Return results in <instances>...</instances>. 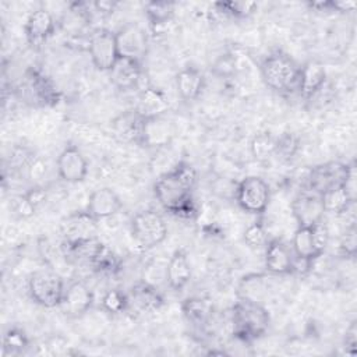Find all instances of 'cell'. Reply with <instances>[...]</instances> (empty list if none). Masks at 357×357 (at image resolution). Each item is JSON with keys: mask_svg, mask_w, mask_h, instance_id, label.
Instances as JSON below:
<instances>
[{"mask_svg": "<svg viewBox=\"0 0 357 357\" xmlns=\"http://www.w3.org/2000/svg\"><path fill=\"white\" fill-rule=\"evenodd\" d=\"M198 181L197 169L187 160H180L172 170L159 176L153 192L162 208L176 218L192 220L199 208L194 199V188Z\"/></svg>", "mask_w": 357, "mask_h": 357, "instance_id": "1", "label": "cell"}, {"mask_svg": "<svg viewBox=\"0 0 357 357\" xmlns=\"http://www.w3.org/2000/svg\"><path fill=\"white\" fill-rule=\"evenodd\" d=\"M269 312L257 300L240 297L231 308L233 336L244 343H252L262 337L269 328Z\"/></svg>", "mask_w": 357, "mask_h": 357, "instance_id": "2", "label": "cell"}, {"mask_svg": "<svg viewBox=\"0 0 357 357\" xmlns=\"http://www.w3.org/2000/svg\"><path fill=\"white\" fill-rule=\"evenodd\" d=\"M261 77L265 85L278 93L297 91L300 66L286 53L273 52L261 63Z\"/></svg>", "mask_w": 357, "mask_h": 357, "instance_id": "3", "label": "cell"}, {"mask_svg": "<svg viewBox=\"0 0 357 357\" xmlns=\"http://www.w3.org/2000/svg\"><path fill=\"white\" fill-rule=\"evenodd\" d=\"M131 236L138 247L151 250L162 244L167 237V226L155 209L138 212L131 220Z\"/></svg>", "mask_w": 357, "mask_h": 357, "instance_id": "4", "label": "cell"}, {"mask_svg": "<svg viewBox=\"0 0 357 357\" xmlns=\"http://www.w3.org/2000/svg\"><path fill=\"white\" fill-rule=\"evenodd\" d=\"M64 282L61 276L53 271L42 269L32 273L28 282V291L31 298L45 307H59L64 294Z\"/></svg>", "mask_w": 357, "mask_h": 357, "instance_id": "5", "label": "cell"}, {"mask_svg": "<svg viewBox=\"0 0 357 357\" xmlns=\"http://www.w3.org/2000/svg\"><path fill=\"white\" fill-rule=\"evenodd\" d=\"M354 172V165L342 163L339 160H331L317 165L311 169L307 177V190L317 194H322L331 188L346 185L350 174Z\"/></svg>", "mask_w": 357, "mask_h": 357, "instance_id": "6", "label": "cell"}, {"mask_svg": "<svg viewBox=\"0 0 357 357\" xmlns=\"http://www.w3.org/2000/svg\"><path fill=\"white\" fill-rule=\"evenodd\" d=\"M271 199V188L268 183L258 176H247L236 188V201L240 208L248 213L262 215Z\"/></svg>", "mask_w": 357, "mask_h": 357, "instance_id": "7", "label": "cell"}, {"mask_svg": "<svg viewBox=\"0 0 357 357\" xmlns=\"http://www.w3.org/2000/svg\"><path fill=\"white\" fill-rule=\"evenodd\" d=\"M88 52L93 66L98 70L110 71L120 57L116 43V33L105 28L95 31L89 38Z\"/></svg>", "mask_w": 357, "mask_h": 357, "instance_id": "8", "label": "cell"}, {"mask_svg": "<svg viewBox=\"0 0 357 357\" xmlns=\"http://www.w3.org/2000/svg\"><path fill=\"white\" fill-rule=\"evenodd\" d=\"M24 88L26 98L40 106H54L60 102V92L53 81L40 70L31 67L25 71Z\"/></svg>", "mask_w": 357, "mask_h": 357, "instance_id": "9", "label": "cell"}, {"mask_svg": "<svg viewBox=\"0 0 357 357\" xmlns=\"http://www.w3.org/2000/svg\"><path fill=\"white\" fill-rule=\"evenodd\" d=\"M116 43L120 57H127L142 63L148 52V36L145 31L134 22L121 26L116 33Z\"/></svg>", "mask_w": 357, "mask_h": 357, "instance_id": "10", "label": "cell"}, {"mask_svg": "<svg viewBox=\"0 0 357 357\" xmlns=\"http://www.w3.org/2000/svg\"><path fill=\"white\" fill-rule=\"evenodd\" d=\"M291 213L298 227H312L319 223L325 213L321 195L311 190H303L291 202Z\"/></svg>", "mask_w": 357, "mask_h": 357, "instance_id": "11", "label": "cell"}, {"mask_svg": "<svg viewBox=\"0 0 357 357\" xmlns=\"http://www.w3.org/2000/svg\"><path fill=\"white\" fill-rule=\"evenodd\" d=\"M59 177L66 183H81L88 174V162L75 145H67L57 158Z\"/></svg>", "mask_w": 357, "mask_h": 357, "instance_id": "12", "label": "cell"}, {"mask_svg": "<svg viewBox=\"0 0 357 357\" xmlns=\"http://www.w3.org/2000/svg\"><path fill=\"white\" fill-rule=\"evenodd\" d=\"M174 135L176 128L173 123L167 117H165V114L144 119L139 146L163 148L173 141Z\"/></svg>", "mask_w": 357, "mask_h": 357, "instance_id": "13", "label": "cell"}, {"mask_svg": "<svg viewBox=\"0 0 357 357\" xmlns=\"http://www.w3.org/2000/svg\"><path fill=\"white\" fill-rule=\"evenodd\" d=\"M93 304V293L82 282H73L63 294L60 308L68 318H79L88 312Z\"/></svg>", "mask_w": 357, "mask_h": 357, "instance_id": "14", "label": "cell"}, {"mask_svg": "<svg viewBox=\"0 0 357 357\" xmlns=\"http://www.w3.org/2000/svg\"><path fill=\"white\" fill-rule=\"evenodd\" d=\"M54 29H56L54 18L45 8H38L32 11L26 18V22L24 26L26 40L32 47L42 46L54 33Z\"/></svg>", "mask_w": 357, "mask_h": 357, "instance_id": "15", "label": "cell"}, {"mask_svg": "<svg viewBox=\"0 0 357 357\" xmlns=\"http://www.w3.org/2000/svg\"><path fill=\"white\" fill-rule=\"evenodd\" d=\"M142 124H144V117L134 107L117 114L112 120V131L119 141L126 144L139 145Z\"/></svg>", "mask_w": 357, "mask_h": 357, "instance_id": "16", "label": "cell"}, {"mask_svg": "<svg viewBox=\"0 0 357 357\" xmlns=\"http://www.w3.org/2000/svg\"><path fill=\"white\" fill-rule=\"evenodd\" d=\"M294 254L280 240L272 238L265 245V268L273 275L293 273Z\"/></svg>", "mask_w": 357, "mask_h": 357, "instance_id": "17", "label": "cell"}, {"mask_svg": "<svg viewBox=\"0 0 357 357\" xmlns=\"http://www.w3.org/2000/svg\"><path fill=\"white\" fill-rule=\"evenodd\" d=\"M123 208V202L114 190L109 187H102L95 190L86 204V212L96 220L107 219L116 215Z\"/></svg>", "mask_w": 357, "mask_h": 357, "instance_id": "18", "label": "cell"}, {"mask_svg": "<svg viewBox=\"0 0 357 357\" xmlns=\"http://www.w3.org/2000/svg\"><path fill=\"white\" fill-rule=\"evenodd\" d=\"M326 81L325 67L315 60H310L300 66V77L297 92L305 100L311 99L315 93H318Z\"/></svg>", "mask_w": 357, "mask_h": 357, "instance_id": "19", "label": "cell"}, {"mask_svg": "<svg viewBox=\"0 0 357 357\" xmlns=\"http://www.w3.org/2000/svg\"><path fill=\"white\" fill-rule=\"evenodd\" d=\"M96 222L98 220L91 216L86 209L68 215L61 222L64 241H77L81 238L93 237L96 233Z\"/></svg>", "mask_w": 357, "mask_h": 357, "instance_id": "20", "label": "cell"}, {"mask_svg": "<svg viewBox=\"0 0 357 357\" xmlns=\"http://www.w3.org/2000/svg\"><path fill=\"white\" fill-rule=\"evenodd\" d=\"M109 73L113 85L120 91L134 89L138 86L142 77V63L127 57H119Z\"/></svg>", "mask_w": 357, "mask_h": 357, "instance_id": "21", "label": "cell"}, {"mask_svg": "<svg viewBox=\"0 0 357 357\" xmlns=\"http://www.w3.org/2000/svg\"><path fill=\"white\" fill-rule=\"evenodd\" d=\"M128 298L130 305L132 304L141 312H156L165 304L159 290L145 280H139L131 287Z\"/></svg>", "mask_w": 357, "mask_h": 357, "instance_id": "22", "label": "cell"}, {"mask_svg": "<svg viewBox=\"0 0 357 357\" xmlns=\"http://www.w3.org/2000/svg\"><path fill=\"white\" fill-rule=\"evenodd\" d=\"M191 279V266L184 250H176L166 266V282L170 289L180 291Z\"/></svg>", "mask_w": 357, "mask_h": 357, "instance_id": "23", "label": "cell"}, {"mask_svg": "<svg viewBox=\"0 0 357 357\" xmlns=\"http://www.w3.org/2000/svg\"><path fill=\"white\" fill-rule=\"evenodd\" d=\"M167 109H169V100L160 89L153 86H146L139 92L135 110L144 119L162 116Z\"/></svg>", "mask_w": 357, "mask_h": 357, "instance_id": "24", "label": "cell"}, {"mask_svg": "<svg viewBox=\"0 0 357 357\" xmlns=\"http://www.w3.org/2000/svg\"><path fill=\"white\" fill-rule=\"evenodd\" d=\"M176 86L184 100H194L205 86V77L197 67H185L177 73Z\"/></svg>", "mask_w": 357, "mask_h": 357, "instance_id": "25", "label": "cell"}, {"mask_svg": "<svg viewBox=\"0 0 357 357\" xmlns=\"http://www.w3.org/2000/svg\"><path fill=\"white\" fill-rule=\"evenodd\" d=\"M321 201L324 211L335 215H342L347 212L350 206L354 204V198L350 195L346 185H339L322 192Z\"/></svg>", "mask_w": 357, "mask_h": 357, "instance_id": "26", "label": "cell"}, {"mask_svg": "<svg viewBox=\"0 0 357 357\" xmlns=\"http://www.w3.org/2000/svg\"><path fill=\"white\" fill-rule=\"evenodd\" d=\"M181 311L188 322L195 326H202L209 321L212 315V305L205 298L190 297L183 301Z\"/></svg>", "mask_w": 357, "mask_h": 357, "instance_id": "27", "label": "cell"}, {"mask_svg": "<svg viewBox=\"0 0 357 357\" xmlns=\"http://www.w3.org/2000/svg\"><path fill=\"white\" fill-rule=\"evenodd\" d=\"M293 251L297 258L307 259L311 262L321 257L315 247L311 227H297L293 236Z\"/></svg>", "mask_w": 357, "mask_h": 357, "instance_id": "28", "label": "cell"}, {"mask_svg": "<svg viewBox=\"0 0 357 357\" xmlns=\"http://www.w3.org/2000/svg\"><path fill=\"white\" fill-rule=\"evenodd\" d=\"M93 272L105 276H114L121 269L120 258L105 244L89 264Z\"/></svg>", "mask_w": 357, "mask_h": 357, "instance_id": "29", "label": "cell"}, {"mask_svg": "<svg viewBox=\"0 0 357 357\" xmlns=\"http://www.w3.org/2000/svg\"><path fill=\"white\" fill-rule=\"evenodd\" d=\"M176 3L159 0V1H148L144 6V13L152 26L165 25L174 15Z\"/></svg>", "mask_w": 357, "mask_h": 357, "instance_id": "30", "label": "cell"}, {"mask_svg": "<svg viewBox=\"0 0 357 357\" xmlns=\"http://www.w3.org/2000/svg\"><path fill=\"white\" fill-rule=\"evenodd\" d=\"M219 13H223L233 18H248L252 15L258 4L255 1H218L213 4Z\"/></svg>", "mask_w": 357, "mask_h": 357, "instance_id": "31", "label": "cell"}, {"mask_svg": "<svg viewBox=\"0 0 357 357\" xmlns=\"http://www.w3.org/2000/svg\"><path fill=\"white\" fill-rule=\"evenodd\" d=\"M275 145L276 138H273L269 132H259L254 135L251 141V153L258 160H266L275 156Z\"/></svg>", "mask_w": 357, "mask_h": 357, "instance_id": "32", "label": "cell"}, {"mask_svg": "<svg viewBox=\"0 0 357 357\" xmlns=\"http://www.w3.org/2000/svg\"><path fill=\"white\" fill-rule=\"evenodd\" d=\"M29 344V339L21 328H10L3 337V350L6 354H20Z\"/></svg>", "mask_w": 357, "mask_h": 357, "instance_id": "33", "label": "cell"}, {"mask_svg": "<svg viewBox=\"0 0 357 357\" xmlns=\"http://www.w3.org/2000/svg\"><path fill=\"white\" fill-rule=\"evenodd\" d=\"M102 307L109 314H121L130 307V298L123 291L112 289L103 294Z\"/></svg>", "mask_w": 357, "mask_h": 357, "instance_id": "34", "label": "cell"}, {"mask_svg": "<svg viewBox=\"0 0 357 357\" xmlns=\"http://www.w3.org/2000/svg\"><path fill=\"white\" fill-rule=\"evenodd\" d=\"M300 148V138L294 132H283L279 138H276L275 145V156L289 160L291 159Z\"/></svg>", "mask_w": 357, "mask_h": 357, "instance_id": "35", "label": "cell"}, {"mask_svg": "<svg viewBox=\"0 0 357 357\" xmlns=\"http://www.w3.org/2000/svg\"><path fill=\"white\" fill-rule=\"evenodd\" d=\"M243 238H244L245 244L251 248H259V247L266 245L268 234H266V229H265L264 222L259 219V220H255L254 223H251L245 229V231L243 234Z\"/></svg>", "mask_w": 357, "mask_h": 357, "instance_id": "36", "label": "cell"}, {"mask_svg": "<svg viewBox=\"0 0 357 357\" xmlns=\"http://www.w3.org/2000/svg\"><path fill=\"white\" fill-rule=\"evenodd\" d=\"M356 226L351 225L349 229H346V233L343 234L340 244H339V251L342 255L353 258L356 255L357 250V238H356Z\"/></svg>", "mask_w": 357, "mask_h": 357, "instance_id": "37", "label": "cell"}, {"mask_svg": "<svg viewBox=\"0 0 357 357\" xmlns=\"http://www.w3.org/2000/svg\"><path fill=\"white\" fill-rule=\"evenodd\" d=\"M312 236H314V243H315V247L318 250V252L322 255L324 251L326 250L328 244H329V229L328 226L324 223V220H321L319 223L314 225L312 227Z\"/></svg>", "mask_w": 357, "mask_h": 357, "instance_id": "38", "label": "cell"}, {"mask_svg": "<svg viewBox=\"0 0 357 357\" xmlns=\"http://www.w3.org/2000/svg\"><path fill=\"white\" fill-rule=\"evenodd\" d=\"M343 349L349 356H354L357 353V321L356 319L351 321V324L344 332Z\"/></svg>", "mask_w": 357, "mask_h": 357, "instance_id": "39", "label": "cell"}, {"mask_svg": "<svg viewBox=\"0 0 357 357\" xmlns=\"http://www.w3.org/2000/svg\"><path fill=\"white\" fill-rule=\"evenodd\" d=\"M24 197L29 202V205L36 211L47 198V191L42 185H35L29 188L26 192H24Z\"/></svg>", "mask_w": 357, "mask_h": 357, "instance_id": "40", "label": "cell"}, {"mask_svg": "<svg viewBox=\"0 0 357 357\" xmlns=\"http://www.w3.org/2000/svg\"><path fill=\"white\" fill-rule=\"evenodd\" d=\"M234 71V59L230 54L222 56L213 66V73L218 75H229Z\"/></svg>", "mask_w": 357, "mask_h": 357, "instance_id": "41", "label": "cell"}, {"mask_svg": "<svg viewBox=\"0 0 357 357\" xmlns=\"http://www.w3.org/2000/svg\"><path fill=\"white\" fill-rule=\"evenodd\" d=\"M95 7L96 11H99L100 14H112L114 11V8L119 6L117 1H107V0H100V1H95L92 4Z\"/></svg>", "mask_w": 357, "mask_h": 357, "instance_id": "42", "label": "cell"}, {"mask_svg": "<svg viewBox=\"0 0 357 357\" xmlns=\"http://www.w3.org/2000/svg\"><path fill=\"white\" fill-rule=\"evenodd\" d=\"M332 8H333V11L347 13V11H353L356 8V3L354 1H332Z\"/></svg>", "mask_w": 357, "mask_h": 357, "instance_id": "43", "label": "cell"}]
</instances>
